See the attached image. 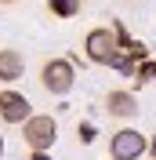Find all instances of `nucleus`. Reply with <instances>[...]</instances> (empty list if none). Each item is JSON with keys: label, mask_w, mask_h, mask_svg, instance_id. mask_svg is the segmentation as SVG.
I'll return each mask as SVG.
<instances>
[{"label": "nucleus", "mask_w": 156, "mask_h": 160, "mask_svg": "<svg viewBox=\"0 0 156 160\" xmlns=\"http://www.w3.org/2000/svg\"><path fill=\"white\" fill-rule=\"evenodd\" d=\"M22 142L33 153H51V146L58 142V120L51 117V113H33L22 124Z\"/></svg>", "instance_id": "f257e3e1"}, {"label": "nucleus", "mask_w": 156, "mask_h": 160, "mask_svg": "<svg viewBox=\"0 0 156 160\" xmlns=\"http://www.w3.org/2000/svg\"><path fill=\"white\" fill-rule=\"evenodd\" d=\"M105 113L116 120H134L138 117V95L127 88H113L105 95Z\"/></svg>", "instance_id": "423d86ee"}, {"label": "nucleus", "mask_w": 156, "mask_h": 160, "mask_svg": "<svg viewBox=\"0 0 156 160\" xmlns=\"http://www.w3.org/2000/svg\"><path fill=\"white\" fill-rule=\"evenodd\" d=\"M76 84V69H73V62L69 58H47L40 66V88L55 95V98H66L69 91Z\"/></svg>", "instance_id": "f03ea898"}, {"label": "nucleus", "mask_w": 156, "mask_h": 160, "mask_svg": "<svg viewBox=\"0 0 156 160\" xmlns=\"http://www.w3.org/2000/svg\"><path fill=\"white\" fill-rule=\"evenodd\" d=\"M109 69H116L120 77H131V80H134V73H138V62H134V58H127L124 51H116V58H113V66H109Z\"/></svg>", "instance_id": "9d476101"}, {"label": "nucleus", "mask_w": 156, "mask_h": 160, "mask_svg": "<svg viewBox=\"0 0 156 160\" xmlns=\"http://www.w3.org/2000/svg\"><path fill=\"white\" fill-rule=\"evenodd\" d=\"M84 4H87V0H84Z\"/></svg>", "instance_id": "f3484780"}, {"label": "nucleus", "mask_w": 156, "mask_h": 160, "mask_svg": "<svg viewBox=\"0 0 156 160\" xmlns=\"http://www.w3.org/2000/svg\"><path fill=\"white\" fill-rule=\"evenodd\" d=\"M33 160H51V153H33Z\"/></svg>", "instance_id": "4468645a"}, {"label": "nucleus", "mask_w": 156, "mask_h": 160, "mask_svg": "<svg viewBox=\"0 0 156 160\" xmlns=\"http://www.w3.org/2000/svg\"><path fill=\"white\" fill-rule=\"evenodd\" d=\"M76 138L84 142V146H91V142L98 138V128L91 124V120H80V124H76Z\"/></svg>", "instance_id": "f8f14e48"}, {"label": "nucleus", "mask_w": 156, "mask_h": 160, "mask_svg": "<svg viewBox=\"0 0 156 160\" xmlns=\"http://www.w3.org/2000/svg\"><path fill=\"white\" fill-rule=\"evenodd\" d=\"M116 37H113V29L109 26H95V29L84 37V58L95 62V66H113V58H116Z\"/></svg>", "instance_id": "7ed1b4c3"}, {"label": "nucleus", "mask_w": 156, "mask_h": 160, "mask_svg": "<svg viewBox=\"0 0 156 160\" xmlns=\"http://www.w3.org/2000/svg\"><path fill=\"white\" fill-rule=\"evenodd\" d=\"M149 80H156V58H145V62H138V73H134V84H138V88H145Z\"/></svg>", "instance_id": "9b49d317"}, {"label": "nucleus", "mask_w": 156, "mask_h": 160, "mask_svg": "<svg viewBox=\"0 0 156 160\" xmlns=\"http://www.w3.org/2000/svg\"><path fill=\"white\" fill-rule=\"evenodd\" d=\"M26 77V58L15 48H0V84H15Z\"/></svg>", "instance_id": "6e6552de"}, {"label": "nucleus", "mask_w": 156, "mask_h": 160, "mask_svg": "<svg viewBox=\"0 0 156 160\" xmlns=\"http://www.w3.org/2000/svg\"><path fill=\"white\" fill-rule=\"evenodd\" d=\"M29 117H33V102L26 98L22 91H15V88H4V91H0V120H4V124L22 128Z\"/></svg>", "instance_id": "39448f33"}, {"label": "nucleus", "mask_w": 156, "mask_h": 160, "mask_svg": "<svg viewBox=\"0 0 156 160\" xmlns=\"http://www.w3.org/2000/svg\"><path fill=\"white\" fill-rule=\"evenodd\" d=\"M0 160H4V135H0Z\"/></svg>", "instance_id": "2eb2a0df"}, {"label": "nucleus", "mask_w": 156, "mask_h": 160, "mask_svg": "<svg viewBox=\"0 0 156 160\" xmlns=\"http://www.w3.org/2000/svg\"><path fill=\"white\" fill-rule=\"evenodd\" d=\"M0 4H18V0H0Z\"/></svg>", "instance_id": "dca6fc26"}, {"label": "nucleus", "mask_w": 156, "mask_h": 160, "mask_svg": "<svg viewBox=\"0 0 156 160\" xmlns=\"http://www.w3.org/2000/svg\"><path fill=\"white\" fill-rule=\"evenodd\" d=\"M109 29H113V37H116V48L124 51L127 58H134V62H145L149 58V48L138 37H131V29H127L120 18H109Z\"/></svg>", "instance_id": "0eeeda50"}, {"label": "nucleus", "mask_w": 156, "mask_h": 160, "mask_svg": "<svg viewBox=\"0 0 156 160\" xmlns=\"http://www.w3.org/2000/svg\"><path fill=\"white\" fill-rule=\"evenodd\" d=\"M149 149V135H142L138 128H120L109 138V160H142Z\"/></svg>", "instance_id": "20e7f679"}, {"label": "nucleus", "mask_w": 156, "mask_h": 160, "mask_svg": "<svg viewBox=\"0 0 156 160\" xmlns=\"http://www.w3.org/2000/svg\"><path fill=\"white\" fill-rule=\"evenodd\" d=\"M145 153H149V157L156 160V135H149V149H145Z\"/></svg>", "instance_id": "ddd939ff"}, {"label": "nucleus", "mask_w": 156, "mask_h": 160, "mask_svg": "<svg viewBox=\"0 0 156 160\" xmlns=\"http://www.w3.org/2000/svg\"><path fill=\"white\" fill-rule=\"evenodd\" d=\"M80 8H84V0H47V11L55 18H76Z\"/></svg>", "instance_id": "1a4fd4ad"}]
</instances>
